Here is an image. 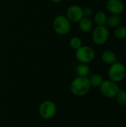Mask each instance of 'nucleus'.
Masks as SVG:
<instances>
[{
    "label": "nucleus",
    "instance_id": "nucleus-1",
    "mask_svg": "<svg viewBox=\"0 0 126 127\" xmlns=\"http://www.w3.org/2000/svg\"><path fill=\"white\" fill-rule=\"evenodd\" d=\"M91 88L88 77L77 76L72 80L70 86L71 92L76 97H83L86 95Z\"/></svg>",
    "mask_w": 126,
    "mask_h": 127
},
{
    "label": "nucleus",
    "instance_id": "nucleus-2",
    "mask_svg": "<svg viewBox=\"0 0 126 127\" xmlns=\"http://www.w3.org/2000/svg\"><path fill=\"white\" fill-rule=\"evenodd\" d=\"M126 67L123 63L117 61L116 63L109 65L108 70V80L116 83H119L126 79Z\"/></svg>",
    "mask_w": 126,
    "mask_h": 127
},
{
    "label": "nucleus",
    "instance_id": "nucleus-3",
    "mask_svg": "<svg viewBox=\"0 0 126 127\" xmlns=\"http://www.w3.org/2000/svg\"><path fill=\"white\" fill-rule=\"evenodd\" d=\"M52 27L53 31L59 35L64 36L70 33L71 30V22L65 15H57L54 17Z\"/></svg>",
    "mask_w": 126,
    "mask_h": 127
},
{
    "label": "nucleus",
    "instance_id": "nucleus-4",
    "mask_svg": "<svg viewBox=\"0 0 126 127\" xmlns=\"http://www.w3.org/2000/svg\"><path fill=\"white\" fill-rule=\"evenodd\" d=\"M96 53L94 49L89 45H82L75 51V57L79 63H91L95 58Z\"/></svg>",
    "mask_w": 126,
    "mask_h": 127
},
{
    "label": "nucleus",
    "instance_id": "nucleus-5",
    "mask_svg": "<svg viewBox=\"0 0 126 127\" xmlns=\"http://www.w3.org/2000/svg\"><path fill=\"white\" fill-rule=\"evenodd\" d=\"M110 36V31L106 25L97 26L93 29L91 39L93 42L97 45H102L105 44Z\"/></svg>",
    "mask_w": 126,
    "mask_h": 127
},
{
    "label": "nucleus",
    "instance_id": "nucleus-6",
    "mask_svg": "<svg viewBox=\"0 0 126 127\" xmlns=\"http://www.w3.org/2000/svg\"><path fill=\"white\" fill-rule=\"evenodd\" d=\"M57 107L55 103L50 100L42 102L39 106V116L45 120H50L53 118L56 114Z\"/></svg>",
    "mask_w": 126,
    "mask_h": 127
},
{
    "label": "nucleus",
    "instance_id": "nucleus-7",
    "mask_svg": "<svg viewBox=\"0 0 126 127\" xmlns=\"http://www.w3.org/2000/svg\"><path fill=\"white\" fill-rule=\"evenodd\" d=\"M99 89L101 94L106 98H114L120 89L117 83L110 80H103Z\"/></svg>",
    "mask_w": 126,
    "mask_h": 127
},
{
    "label": "nucleus",
    "instance_id": "nucleus-8",
    "mask_svg": "<svg viewBox=\"0 0 126 127\" xmlns=\"http://www.w3.org/2000/svg\"><path fill=\"white\" fill-rule=\"evenodd\" d=\"M65 16L71 22L78 23L82 19V18L84 17L83 8L77 4L71 5L68 7Z\"/></svg>",
    "mask_w": 126,
    "mask_h": 127
},
{
    "label": "nucleus",
    "instance_id": "nucleus-9",
    "mask_svg": "<svg viewBox=\"0 0 126 127\" xmlns=\"http://www.w3.org/2000/svg\"><path fill=\"white\" fill-rule=\"evenodd\" d=\"M106 10L111 14L121 15L126 9L125 4L122 0H108L105 4Z\"/></svg>",
    "mask_w": 126,
    "mask_h": 127
},
{
    "label": "nucleus",
    "instance_id": "nucleus-10",
    "mask_svg": "<svg viewBox=\"0 0 126 127\" xmlns=\"http://www.w3.org/2000/svg\"><path fill=\"white\" fill-rule=\"evenodd\" d=\"M102 62L108 65H111L113 63H116L117 60V55L115 51L112 50H105L102 52L100 56Z\"/></svg>",
    "mask_w": 126,
    "mask_h": 127
},
{
    "label": "nucleus",
    "instance_id": "nucleus-11",
    "mask_svg": "<svg viewBox=\"0 0 126 127\" xmlns=\"http://www.w3.org/2000/svg\"><path fill=\"white\" fill-rule=\"evenodd\" d=\"M79 28V30L83 33H88L92 31L94 22L93 20L89 17L84 16L82 18V19L78 22Z\"/></svg>",
    "mask_w": 126,
    "mask_h": 127
},
{
    "label": "nucleus",
    "instance_id": "nucleus-12",
    "mask_svg": "<svg viewBox=\"0 0 126 127\" xmlns=\"http://www.w3.org/2000/svg\"><path fill=\"white\" fill-rule=\"evenodd\" d=\"M122 22V18L120 15H116V14H111L110 16H108L107 21L105 25L108 28H115L117 26L120 25Z\"/></svg>",
    "mask_w": 126,
    "mask_h": 127
},
{
    "label": "nucleus",
    "instance_id": "nucleus-13",
    "mask_svg": "<svg viewBox=\"0 0 126 127\" xmlns=\"http://www.w3.org/2000/svg\"><path fill=\"white\" fill-rule=\"evenodd\" d=\"M107 14L103 10L97 11L94 16V22L97 25V26L105 25L107 21Z\"/></svg>",
    "mask_w": 126,
    "mask_h": 127
},
{
    "label": "nucleus",
    "instance_id": "nucleus-14",
    "mask_svg": "<svg viewBox=\"0 0 126 127\" xmlns=\"http://www.w3.org/2000/svg\"><path fill=\"white\" fill-rule=\"evenodd\" d=\"M88 80H89L91 87L100 88L104 79H103V77L100 74H93L88 77Z\"/></svg>",
    "mask_w": 126,
    "mask_h": 127
},
{
    "label": "nucleus",
    "instance_id": "nucleus-15",
    "mask_svg": "<svg viewBox=\"0 0 126 127\" xmlns=\"http://www.w3.org/2000/svg\"><path fill=\"white\" fill-rule=\"evenodd\" d=\"M76 73L79 77H88L90 74V67L88 64L79 63L76 68Z\"/></svg>",
    "mask_w": 126,
    "mask_h": 127
},
{
    "label": "nucleus",
    "instance_id": "nucleus-16",
    "mask_svg": "<svg viewBox=\"0 0 126 127\" xmlns=\"http://www.w3.org/2000/svg\"><path fill=\"white\" fill-rule=\"evenodd\" d=\"M114 36L118 40H125L126 39V26L119 25L114 30Z\"/></svg>",
    "mask_w": 126,
    "mask_h": 127
},
{
    "label": "nucleus",
    "instance_id": "nucleus-17",
    "mask_svg": "<svg viewBox=\"0 0 126 127\" xmlns=\"http://www.w3.org/2000/svg\"><path fill=\"white\" fill-rule=\"evenodd\" d=\"M117 103L121 106H126V90L124 89H120L116 97Z\"/></svg>",
    "mask_w": 126,
    "mask_h": 127
},
{
    "label": "nucleus",
    "instance_id": "nucleus-18",
    "mask_svg": "<svg viewBox=\"0 0 126 127\" xmlns=\"http://www.w3.org/2000/svg\"><path fill=\"white\" fill-rule=\"evenodd\" d=\"M82 45V39L78 36H73L69 40V46L71 48L74 50H77L79 48H80Z\"/></svg>",
    "mask_w": 126,
    "mask_h": 127
},
{
    "label": "nucleus",
    "instance_id": "nucleus-19",
    "mask_svg": "<svg viewBox=\"0 0 126 127\" xmlns=\"http://www.w3.org/2000/svg\"><path fill=\"white\" fill-rule=\"evenodd\" d=\"M83 13H84V16L91 18L94 14V10L92 8L88 7L83 8Z\"/></svg>",
    "mask_w": 126,
    "mask_h": 127
},
{
    "label": "nucleus",
    "instance_id": "nucleus-20",
    "mask_svg": "<svg viewBox=\"0 0 126 127\" xmlns=\"http://www.w3.org/2000/svg\"><path fill=\"white\" fill-rule=\"evenodd\" d=\"M53 2H54V3H56V4H58V3H60V2H62L63 0H51Z\"/></svg>",
    "mask_w": 126,
    "mask_h": 127
},
{
    "label": "nucleus",
    "instance_id": "nucleus-21",
    "mask_svg": "<svg viewBox=\"0 0 126 127\" xmlns=\"http://www.w3.org/2000/svg\"><path fill=\"white\" fill-rule=\"evenodd\" d=\"M124 46H125V48L126 50V39L124 40Z\"/></svg>",
    "mask_w": 126,
    "mask_h": 127
},
{
    "label": "nucleus",
    "instance_id": "nucleus-22",
    "mask_svg": "<svg viewBox=\"0 0 126 127\" xmlns=\"http://www.w3.org/2000/svg\"></svg>",
    "mask_w": 126,
    "mask_h": 127
}]
</instances>
